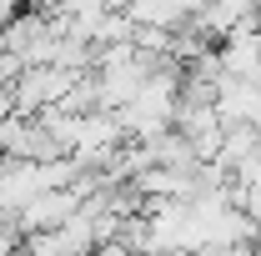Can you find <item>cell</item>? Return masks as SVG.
<instances>
[{
  "label": "cell",
  "mask_w": 261,
  "mask_h": 256,
  "mask_svg": "<svg viewBox=\"0 0 261 256\" xmlns=\"http://www.w3.org/2000/svg\"><path fill=\"white\" fill-rule=\"evenodd\" d=\"M81 201L86 196L75 191V186H50V191L31 196L20 211H15V226L31 236V231H56V226H65L75 211H81Z\"/></svg>",
  "instance_id": "1"
}]
</instances>
